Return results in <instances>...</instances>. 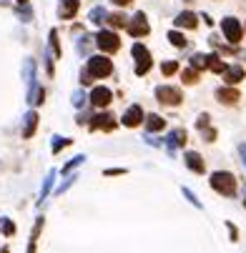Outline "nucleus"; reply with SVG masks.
<instances>
[{"mask_svg": "<svg viewBox=\"0 0 246 253\" xmlns=\"http://www.w3.org/2000/svg\"><path fill=\"white\" fill-rule=\"evenodd\" d=\"M211 188L216 193H224V196H234L236 193V178L226 171H216L211 175Z\"/></svg>", "mask_w": 246, "mask_h": 253, "instance_id": "f257e3e1", "label": "nucleus"}, {"mask_svg": "<svg viewBox=\"0 0 246 253\" xmlns=\"http://www.w3.org/2000/svg\"><path fill=\"white\" fill-rule=\"evenodd\" d=\"M85 70H88L91 78H106L113 73V63L106 55H93V58H88V68Z\"/></svg>", "mask_w": 246, "mask_h": 253, "instance_id": "f03ea898", "label": "nucleus"}, {"mask_svg": "<svg viewBox=\"0 0 246 253\" xmlns=\"http://www.w3.org/2000/svg\"><path fill=\"white\" fill-rule=\"evenodd\" d=\"M96 46L103 50V53H115V50L121 48V40H118V35L111 33V31H100L96 35Z\"/></svg>", "mask_w": 246, "mask_h": 253, "instance_id": "7ed1b4c3", "label": "nucleus"}, {"mask_svg": "<svg viewBox=\"0 0 246 253\" xmlns=\"http://www.w3.org/2000/svg\"><path fill=\"white\" fill-rule=\"evenodd\" d=\"M156 98H158V103H166V106H179V103L183 100L181 91L173 88V85H158L156 88Z\"/></svg>", "mask_w": 246, "mask_h": 253, "instance_id": "20e7f679", "label": "nucleus"}, {"mask_svg": "<svg viewBox=\"0 0 246 253\" xmlns=\"http://www.w3.org/2000/svg\"><path fill=\"white\" fill-rule=\"evenodd\" d=\"M131 53H133V58L138 61V65H136V76H146V73L151 70V53L141 46V43H136V46L131 48Z\"/></svg>", "mask_w": 246, "mask_h": 253, "instance_id": "39448f33", "label": "nucleus"}, {"mask_svg": "<svg viewBox=\"0 0 246 253\" xmlns=\"http://www.w3.org/2000/svg\"><path fill=\"white\" fill-rule=\"evenodd\" d=\"M126 28H128V33H131L133 38H141V35H146V33L151 31V28H148V20H146V16H143V13H136L133 20L126 23Z\"/></svg>", "mask_w": 246, "mask_h": 253, "instance_id": "423d86ee", "label": "nucleus"}, {"mask_svg": "<svg viewBox=\"0 0 246 253\" xmlns=\"http://www.w3.org/2000/svg\"><path fill=\"white\" fill-rule=\"evenodd\" d=\"M221 31H224L229 43H239L241 40V25H239L236 18H224L221 20Z\"/></svg>", "mask_w": 246, "mask_h": 253, "instance_id": "0eeeda50", "label": "nucleus"}, {"mask_svg": "<svg viewBox=\"0 0 246 253\" xmlns=\"http://www.w3.org/2000/svg\"><path fill=\"white\" fill-rule=\"evenodd\" d=\"M91 128L93 130H113L115 128V118L111 113H96L91 118Z\"/></svg>", "mask_w": 246, "mask_h": 253, "instance_id": "6e6552de", "label": "nucleus"}, {"mask_svg": "<svg viewBox=\"0 0 246 253\" xmlns=\"http://www.w3.org/2000/svg\"><path fill=\"white\" fill-rule=\"evenodd\" d=\"M111 100H113V93L108 91V88H103V85L93 88V93H91V103H93L96 108H106Z\"/></svg>", "mask_w": 246, "mask_h": 253, "instance_id": "1a4fd4ad", "label": "nucleus"}, {"mask_svg": "<svg viewBox=\"0 0 246 253\" xmlns=\"http://www.w3.org/2000/svg\"><path fill=\"white\" fill-rule=\"evenodd\" d=\"M141 121H143V111H141V106H131V108L123 113V126H128V128H136Z\"/></svg>", "mask_w": 246, "mask_h": 253, "instance_id": "9d476101", "label": "nucleus"}, {"mask_svg": "<svg viewBox=\"0 0 246 253\" xmlns=\"http://www.w3.org/2000/svg\"><path fill=\"white\" fill-rule=\"evenodd\" d=\"M186 143V130L183 128H176V130H171L168 136H166V145H168V151H173V148H179Z\"/></svg>", "mask_w": 246, "mask_h": 253, "instance_id": "9b49d317", "label": "nucleus"}, {"mask_svg": "<svg viewBox=\"0 0 246 253\" xmlns=\"http://www.w3.org/2000/svg\"><path fill=\"white\" fill-rule=\"evenodd\" d=\"M78 5H81V0H63L61 8H58V13H61V18L70 20V18L78 13Z\"/></svg>", "mask_w": 246, "mask_h": 253, "instance_id": "f8f14e48", "label": "nucleus"}, {"mask_svg": "<svg viewBox=\"0 0 246 253\" xmlns=\"http://www.w3.org/2000/svg\"><path fill=\"white\" fill-rule=\"evenodd\" d=\"M23 73H25V83H28V93H31L33 88L38 85V83H35V61H33V58H28V61H25Z\"/></svg>", "mask_w": 246, "mask_h": 253, "instance_id": "ddd939ff", "label": "nucleus"}, {"mask_svg": "<svg viewBox=\"0 0 246 253\" xmlns=\"http://www.w3.org/2000/svg\"><path fill=\"white\" fill-rule=\"evenodd\" d=\"M186 166H189L194 173H204V158H201L198 153H194V151H189V153H186Z\"/></svg>", "mask_w": 246, "mask_h": 253, "instance_id": "4468645a", "label": "nucleus"}, {"mask_svg": "<svg viewBox=\"0 0 246 253\" xmlns=\"http://www.w3.org/2000/svg\"><path fill=\"white\" fill-rule=\"evenodd\" d=\"M35 128H38V113L35 111H31L25 115V126H23V138H31L33 133H35Z\"/></svg>", "mask_w": 246, "mask_h": 253, "instance_id": "2eb2a0df", "label": "nucleus"}, {"mask_svg": "<svg viewBox=\"0 0 246 253\" xmlns=\"http://www.w3.org/2000/svg\"><path fill=\"white\" fill-rule=\"evenodd\" d=\"M224 80H229V83H239V80H244V68H241V65L224 68Z\"/></svg>", "mask_w": 246, "mask_h": 253, "instance_id": "dca6fc26", "label": "nucleus"}, {"mask_svg": "<svg viewBox=\"0 0 246 253\" xmlns=\"http://www.w3.org/2000/svg\"><path fill=\"white\" fill-rule=\"evenodd\" d=\"M216 98H219L221 103H236L239 91H234V88H219V91H216Z\"/></svg>", "mask_w": 246, "mask_h": 253, "instance_id": "f3484780", "label": "nucleus"}, {"mask_svg": "<svg viewBox=\"0 0 246 253\" xmlns=\"http://www.w3.org/2000/svg\"><path fill=\"white\" fill-rule=\"evenodd\" d=\"M176 25L179 28H196V16L194 13H181V16L176 18Z\"/></svg>", "mask_w": 246, "mask_h": 253, "instance_id": "a211bd4d", "label": "nucleus"}, {"mask_svg": "<svg viewBox=\"0 0 246 253\" xmlns=\"http://www.w3.org/2000/svg\"><path fill=\"white\" fill-rule=\"evenodd\" d=\"M206 68L213 73H224V61H219V55H206Z\"/></svg>", "mask_w": 246, "mask_h": 253, "instance_id": "6ab92c4d", "label": "nucleus"}, {"mask_svg": "<svg viewBox=\"0 0 246 253\" xmlns=\"http://www.w3.org/2000/svg\"><path fill=\"white\" fill-rule=\"evenodd\" d=\"M88 18H91V23L100 25V23H103V20L108 18V13H106L103 8H100V5H98V8H93V10H91V16H88Z\"/></svg>", "mask_w": 246, "mask_h": 253, "instance_id": "aec40b11", "label": "nucleus"}, {"mask_svg": "<svg viewBox=\"0 0 246 253\" xmlns=\"http://www.w3.org/2000/svg\"><path fill=\"white\" fill-rule=\"evenodd\" d=\"M146 126H148V130H161L164 126H166V121L161 115H148V121H146Z\"/></svg>", "mask_w": 246, "mask_h": 253, "instance_id": "412c9836", "label": "nucleus"}, {"mask_svg": "<svg viewBox=\"0 0 246 253\" xmlns=\"http://www.w3.org/2000/svg\"><path fill=\"white\" fill-rule=\"evenodd\" d=\"M43 228V218H38L35 228H33V236H31V243H28V253H35V241H38V233Z\"/></svg>", "mask_w": 246, "mask_h": 253, "instance_id": "4be33fe9", "label": "nucleus"}, {"mask_svg": "<svg viewBox=\"0 0 246 253\" xmlns=\"http://www.w3.org/2000/svg\"><path fill=\"white\" fill-rule=\"evenodd\" d=\"M168 40H171L176 48H186V43H189V40H186V38H183L179 31H171V33H168Z\"/></svg>", "mask_w": 246, "mask_h": 253, "instance_id": "5701e85b", "label": "nucleus"}, {"mask_svg": "<svg viewBox=\"0 0 246 253\" xmlns=\"http://www.w3.org/2000/svg\"><path fill=\"white\" fill-rule=\"evenodd\" d=\"M53 181H55V171H50V173L46 175V183H43V190H40V198H46V196H48V190H50V186H53Z\"/></svg>", "mask_w": 246, "mask_h": 253, "instance_id": "b1692460", "label": "nucleus"}, {"mask_svg": "<svg viewBox=\"0 0 246 253\" xmlns=\"http://www.w3.org/2000/svg\"><path fill=\"white\" fill-rule=\"evenodd\" d=\"M108 23H111L113 28H123V25H126L128 20H126V18L121 16V13H113V16H108Z\"/></svg>", "mask_w": 246, "mask_h": 253, "instance_id": "393cba45", "label": "nucleus"}, {"mask_svg": "<svg viewBox=\"0 0 246 253\" xmlns=\"http://www.w3.org/2000/svg\"><path fill=\"white\" fill-rule=\"evenodd\" d=\"M191 68H196V70H201V68H206V55H201V53H196V55L191 58Z\"/></svg>", "mask_w": 246, "mask_h": 253, "instance_id": "a878e982", "label": "nucleus"}, {"mask_svg": "<svg viewBox=\"0 0 246 253\" xmlns=\"http://www.w3.org/2000/svg\"><path fill=\"white\" fill-rule=\"evenodd\" d=\"M66 145H70V141H68V138L55 136V138H53V153H61V148H66Z\"/></svg>", "mask_w": 246, "mask_h": 253, "instance_id": "bb28decb", "label": "nucleus"}, {"mask_svg": "<svg viewBox=\"0 0 246 253\" xmlns=\"http://www.w3.org/2000/svg\"><path fill=\"white\" fill-rule=\"evenodd\" d=\"M176 70H179V63H176V61H168V63L161 65V73H164V76H173Z\"/></svg>", "mask_w": 246, "mask_h": 253, "instance_id": "cd10ccee", "label": "nucleus"}, {"mask_svg": "<svg viewBox=\"0 0 246 253\" xmlns=\"http://www.w3.org/2000/svg\"><path fill=\"white\" fill-rule=\"evenodd\" d=\"M83 160H85V156H76L73 160L68 163V166H63V173H70V171H73V168H78V166H81Z\"/></svg>", "mask_w": 246, "mask_h": 253, "instance_id": "c85d7f7f", "label": "nucleus"}, {"mask_svg": "<svg viewBox=\"0 0 246 253\" xmlns=\"http://www.w3.org/2000/svg\"><path fill=\"white\" fill-rule=\"evenodd\" d=\"M183 80H186V83H196V80H198V70H196V68L183 70Z\"/></svg>", "mask_w": 246, "mask_h": 253, "instance_id": "c756f323", "label": "nucleus"}, {"mask_svg": "<svg viewBox=\"0 0 246 253\" xmlns=\"http://www.w3.org/2000/svg\"><path fill=\"white\" fill-rule=\"evenodd\" d=\"M0 228H3V233H5V236H13V233H16V226H13V221H10V218H3Z\"/></svg>", "mask_w": 246, "mask_h": 253, "instance_id": "7c9ffc66", "label": "nucleus"}, {"mask_svg": "<svg viewBox=\"0 0 246 253\" xmlns=\"http://www.w3.org/2000/svg\"><path fill=\"white\" fill-rule=\"evenodd\" d=\"M85 100H88V98H85V93H83V91H76V93H73V106H76V108H81Z\"/></svg>", "mask_w": 246, "mask_h": 253, "instance_id": "2f4dec72", "label": "nucleus"}, {"mask_svg": "<svg viewBox=\"0 0 246 253\" xmlns=\"http://www.w3.org/2000/svg\"><path fill=\"white\" fill-rule=\"evenodd\" d=\"M50 48H53L55 55H61V46H58V33L55 31H50Z\"/></svg>", "mask_w": 246, "mask_h": 253, "instance_id": "473e14b6", "label": "nucleus"}, {"mask_svg": "<svg viewBox=\"0 0 246 253\" xmlns=\"http://www.w3.org/2000/svg\"><path fill=\"white\" fill-rule=\"evenodd\" d=\"M91 40H93L91 35H83V38H81V43H78V50H81V53H85V50L91 48Z\"/></svg>", "mask_w": 246, "mask_h": 253, "instance_id": "72a5a7b5", "label": "nucleus"}, {"mask_svg": "<svg viewBox=\"0 0 246 253\" xmlns=\"http://www.w3.org/2000/svg\"><path fill=\"white\" fill-rule=\"evenodd\" d=\"M183 196H186V198H189V201H191V203H194V206H196V208H198V206H201V203H198V201H196V196H194V193H191V190H189V188H183Z\"/></svg>", "mask_w": 246, "mask_h": 253, "instance_id": "f704fd0d", "label": "nucleus"}, {"mask_svg": "<svg viewBox=\"0 0 246 253\" xmlns=\"http://www.w3.org/2000/svg\"><path fill=\"white\" fill-rule=\"evenodd\" d=\"M121 173H126V171H121V168H111V171H106V175H121Z\"/></svg>", "mask_w": 246, "mask_h": 253, "instance_id": "c9c22d12", "label": "nucleus"}, {"mask_svg": "<svg viewBox=\"0 0 246 253\" xmlns=\"http://www.w3.org/2000/svg\"><path fill=\"white\" fill-rule=\"evenodd\" d=\"M229 231H231V238H234V241H236V238H239V233H236V228L231 226V223H229Z\"/></svg>", "mask_w": 246, "mask_h": 253, "instance_id": "e433bc0d", "label": "nucleus"}, {"mask_svg": "<svg viewBox=\"0 0 246 253\" xmlns=\"http://www.w3.org/2000/svg\"><path fill=\"white\" fill-rule=\"evenodd\" d=\"M113 3H115V5H128L131 0H113Z\"/></svg>", "mask_w": 246, "mask_h": 253, "instance_id": "4c0bfd02", "label": "nucleus"}, {"mask_svg": "<svg viewBox=\"0 0 246 253\" xmlns=\"http://www.w3.org/2000/svg\"><path fill=\"white\" fill-rule=\"evenodd\" d=\"M18 3H23V5H25V3H28V0H18Z\"/></svg>", "mask_w": 246, "mask_h": 253, "instance_id": "58836bf2", "label": "nucleus"}, {"mask_svg": "<svg viewBox=\"0 0 246 253\" xmlns=\"http://www.w3.org/2000/svg\"><path fill=\"white\" fill-rule=\"evenodd\" d=\"M3 3H8V0H0V5H3Z\"/></svg>", "mask_w": 246, "mask_h": 253, "instance_id": "ea45409f", "label": "nucleus"}]
</instances>
